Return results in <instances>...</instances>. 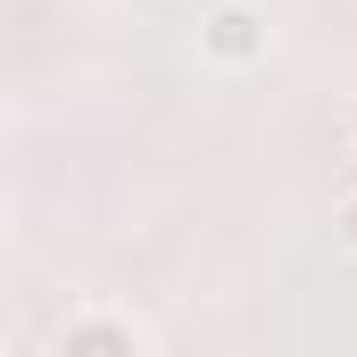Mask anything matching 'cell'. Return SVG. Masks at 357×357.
<instances>
[{
	"instance_id": "cell-2",
	"label": "cell",
	"mask_w": 357,
	"mask_h": 357,
	"mask_svg": "<svg viewBox=\"0 0 357 357\" xmlns=\"http://www.w3.org/2000/svg\"><path fill=\"white\" fill-rule=\"evenodd\" d=\"M274 42L266 8H250V0H216L208 17H199V59L208 67H258Z\"/></svg>"
},
{
	"instance_id": "cell-4",
	"label": "cell",
	"mask_w": 357,
	"mask_h": 357,
	"mask_svg": "<svg viewBox=\"0 0 357 357\" xmlns=\"http://www.w3.org/2000/svg\"><path fill=\"white\" fill-rule=\"evenodd\" d=\"M349 133H357V100H349Z\"/></svg>"
},
{
	"instance_id": "cell-1",
	"label": "cell",
	"mask_w": 357,
	"mask_h": 357,
	"mask_svg": "<svg viewBox=\"0 0 357 357\" xmlns=\"http://www.w3.org/2000/svg\"><path fill=\"white\" fill-rule=\"evenodd\" d=\"M50 357H158V333H150L133 307L91 299V307H75V316L50 333Z\"/></svg>"
},
{
	"instance_id": "cell-3",
	"label": "cell",
	"mask_w": 357,
	"mask_h": 357,
	"mask_svg": "<svg viewBox=\"0 0 357 357\" xmlns=\"http://www.w3.org/2000/svg\"><path fill=\"white\" fill-rule=\"evenodd\" d=\"M333 241L357 258V191H341V208H333Z\"/></svg>"
}]
</instances>
